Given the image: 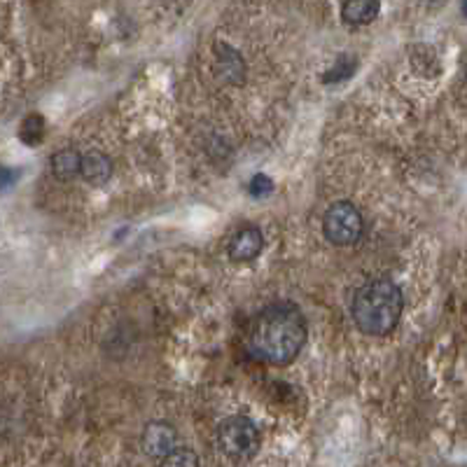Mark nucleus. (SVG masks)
Returning <instances> with one entry per match:
<instances>
[{"mask_svg": "<svg viewBox=\"0 0 467 467\" xmlns=\"http://www.w3.org/2000/svg\"><path fill=\"white\" fill-rule=\"evenodd\" d=\"M306 318L302 309L290 302L266 306L250 325L248 351L269 364H290L306 343Z\"/></svg>", "mask_w": 467, "mask_h": 467, "instance_id": "nucleus-1", "label": "nucleus"}, {"mask_svg": "<svg viewBox=\"0 0 467 467\" xmlns=\"http://www.w3.org/2000/svg\"><path fill=\"white\" fill-rule=\"evenodd\" d=\"M404 297L400 285L388 278L364 283L353 299V321L360 332L386 337L402 318Z\"/></svg>", "mask_w": 467, "mask_h": 467, "instance_id": "nucleus-2", "label": "nucleus"}, {"mask_svg": "<svg viewBox=\"0 0 467 467\" xmlns=\"http://www.w3.org/2000/svg\"><path fill=\"white\" fill-rule=\"evenodd\" d=\"M218 444L232 461H248L260 449V430L248 416H229L218 428Z\"/></svg>", "mask_w": 467, "mask_h": 467, "instance_id": "nucleus-3", "label": "nucleus"}, {"mask_svg": "<svg viewBox=\"0 0 467 467\" xmlns=\"http://www.w3.org/2000/svg\"><path fill=\"white\" fill-rule=\"evenodd\" d=\"M363 215L351 202L332 204L323 215V232L334 245H351L363 236Z\"/></svg>", "mask_w": 467, "mask_h": 467, "instance_id": "nucleus-4", "label": "nucleus"}, {"mask_svg": "<svg viewBox=\"0 0 467 467\" xmlns=\"http://www.w3.org/2000/svg\"><path fill=\"white\" fill-rule=\"evenodd\" d=\"M213 73L223 84L229 87H239L241 82L245 80V61L243 56L229 45L220 43L215 47V59H213Z\"/></svg>", "mask_w": 467, "mask_h": 467, "instance_id": "nucleus-5", "label": "nucleus"}, {"mask_svg": "<svg viewBox=\"0 0 467 467\" xmlns=\"http://www.w3.org/2000/svg\"><path fill=\"white\" fill-rule=\"evenodd\" d=\"M143 452L150 458H164L166 453H171L178 444V432L171 423H164V421H154V423L147 425L143 430L141 437Z\"/></svg>", "mask_w": 467, "mask_h": 467, "instance_id": "nucleus-6", "label": "nucleus"}, {"mask_svg": "<svg viewBox=\"0 0 467 467\" xmlns=\"http://www.w3.org/2000/svg\"><path fill=\"white\" fill-rule=\"evenodd\" d=\"M262 248H264V236H262L260 229L245 224L229 241V257L234 262H253L260 255Z\"/></svg>", "mask_w": 467, "mask_h": 467, "instance_id": "nucleus-7", "label": "nucleus"}, {"mask_svg": "<svg viewBox=\"0 0 467 467\" xmlns=\"http://www.w3.org/2000/svg\"><path fill=\"white\" fill-rule=\"evenodd\" d=\"M82 178L87 180L89 185H105L113 178V162L108 154L101 150H89L87 154H82Z\"/></svg>", "mask_w": 467, "mask_h": 467, "instance_id": "nucleus-8", "label": "nucleus"}, {"mask_svg": "<svg viewBox=\"0 0 467 467\" xmlns=\"http://www.w3.org/2000/svg\"><path fill=\"white\" fill-rule=\"evenodd\" d=\"M379 0H343L342 16L351 26H367L379 16Z\"/></svg>", "mask_w": 467, "mask_h": 467, "instance_id": "nucleus-9", "label": "nucleus"}, {"mask_svg": "<svg viewBox=\"0 0 467 467\" xmlns=\"http://www.w3.org/2000/svg\"><path fill=\"white\" fill-rule=\"evenodd\" d=\"M52 174L59 180L68 183V180L82 175V154L73 147H64L52 157Z\"/></svg>", "mask_w": 467, "mask_h": 467, "instance_id": "nucleus-10", "label": "nucleus"}, {"mask_svg": "<svg viewBox=\"0 0 467 467\" xmlns=\"http://www.w3.org/2000/svg\"><path fill=\"white\" fill-rule=\"evenodd\" d=\"M159 467H202V462H199L196 452H192L187 446H175L174 452L162 458Z\"/></svg>", "mask_w": 467, "mask_h": 467, "instance_id": "nucleus-11", "label": "nucleus"}, {"mask_svg": "<svg viewBox=\"0 0 467 467\" xmlns=\"http://www.w3.org/2000/svg\"><path fill=\"white\" fill-rule=\"evenodd\" d=\"M19 138H22L26 145H40V141L45 138V120L40 114H28L24 120L22 129H19Z\"/></svg>", "mask_w": 467, "mask_h": 467, "instance_id": "nucleus-12", "label": "nucleus"}, {"mask_svg": "<svg viewBox=\"0 0 467 467\" xmlns=\"http://www.w3.org/2000/svg\"><path fill=\"white\" fill-rule=\"evenodd\" d=\"M355 71H358V64H355L353 59H346V56H342V59L337 61V65H334V68H332V71L325 75V82L327 84H332V82L348 80V77L353 75Z\"/></svg>", "mask_w": 467, "mask_h": 467, "instance_id": "nucleus-13", "label": "nucleus"}, {"mask_svg": "<svg viewBox=\"0 0 467 467\" xmlns=\"http://www.w3.org/2000/svg\"><path fill=\"white\" fill-rule=\"evenodd\" d=\"M248 192L255 196V199H264V196H269L273 192V183L266 178V175H255V178L250 180Z\"/></svg>", "mask_w": 467, "mask_h": 467, "instance_id": "nucleus-14", "label": "nucleus"}, {"mask_svg": "<svg viewBox=\"0 0 467 467\" xmlns=\"http://www.w3.org/2000/svg\"><path fill=\"white\" fill-rule=\"evenodd\" d=\"M462 15L467 16V0H462Z\"/></svg>", "mask_w": 467, "mask_h": 467, "instance_id": "nucleus-15", "label": "nucleus"}]
</instances>
